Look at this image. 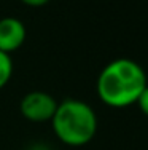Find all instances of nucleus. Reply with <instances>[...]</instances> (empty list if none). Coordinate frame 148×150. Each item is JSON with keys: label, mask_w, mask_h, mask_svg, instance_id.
<instances>
[{"label": "nucleus", "mask_w": 148, "mask_h": 150, "mask_svg": "<svg viewBox=\"0 0 148 150\" xmlns=\"http://www.w3.org/2000/svg\"><path fill=\"white\" fill-rule=\"evenodd\" d=\"M13 70H15V66H13L11 54L0 51V90L5 88L8 81L11 80Z\"/></svg>", "instance_id": "5"}, {"label": "nucleus", "mask_w": 148, "mask_h": 150, "mask_svg": "<svg viewBox=\"0 0 148 150\" xmlns=\"http://www.w3.org/2000/svg\"><path fill=\"white\" fill-rule=\"evenodd\" d=\"M58 107V101L54 96L46 91H30L21 99L19 110L21 115L32 123H45L51 121Z\"/></svg>", "instance_id": "3"}, {"label": "nucleus", "mask_w": 148, "mask_h": 150, "mask_svg": "<svg viewBox=\"0 0 148 150\" xmlns=\"http://www.w3.org/2000/svg\"><path fill=\"white\" fill-rule=\"evenodd\" d=\"M135 105H139L140 112H142L145 117H148V85L145 86V90L142 91V94L139 96V99H137Z\"/></svg>", "instance_id": "6"}, {"label": "nucleus", "mask_w": 148, "mask_h": 150, "mask_svg": "<svg viewBox=\"0 0 148 150\" xmlns=\"http://www.w3.org/2000/svg\"><path fill=\"white\" fill-rule=\"evenodd\" d=\"M27 38L26 24L15 16H5L0 19V51L11 53L18 51Z\"/></svg>", "instance_id": "4"}, {"label": "nucleus", "mask_w": 148, "mask_h": 150, "mask_svg": "<svg viewBox=\"0 0 148 150\" xmlns=\"http://www.w3.org/2000/svg\"><path fill=\"white\" fill-rule=\"evenodd\" d=\"M147 85V74L137 61L118 58L110 61L100 70L96 91L105 105L112 109H126L135 105Z\"/></svg>", "instance_id": "1"}, {"label": "nucleus", "mask_w": 148, "mask_h": 150, "mask_svg": "<svg viewBox=\"0 0 148 150\" xmlns=\"http://www.w3.org/2000/svg\"><path fill=\"white\" fill-rule=\"evenodd\" d=\"M51 126L62 144L69 147H83L94 139L99 121L94 109L88 102L69 98L58 102Z\"/></svg>", "instance_id": "2"}, {"label": "nucleus", "mask_w": 148, "mask_h": 150, "mask_svg": "<svg viewBox=\"0 0 148 150\" xmlns=\"http://www.w3.org/2000/svg\"><path fill=\"white\" fill-rule=\"evenodd\" d=\"M21 3H24L26 6H32V8H40V6L48 5L51 0H19Z\"/></svg>", "instance_id": "7"}]
</instances>
